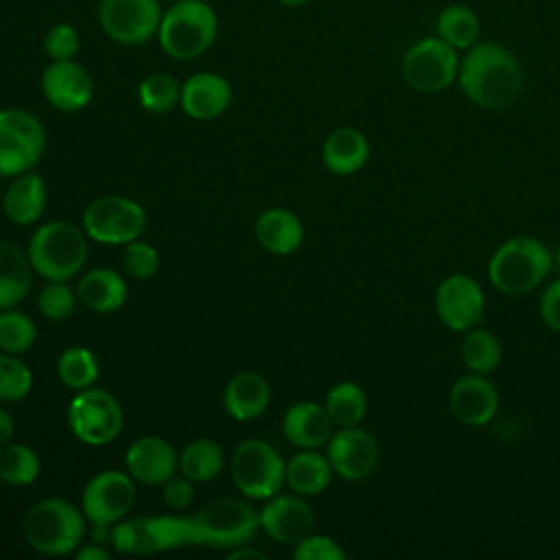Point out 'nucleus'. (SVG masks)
<instances>
[{
    "mask_svg": "<svg viewBox=\"0 0 560 560\" xmlns=\"http://www.w3.org/2000/svg\"><path fill=\"white\" fill-rule=\"evenodd\" d=\"M33 387V374L28 365L18 359V354L0 352V400L15 402L22 400Z\"/></svg>",
    "mask_w": 560,
    "mask_h": 560,
    "instance_id": "4c0bfd02",
    "label": "nucleus"
},
{
    "mask_svg": "<svg viewBox=\"0 0 560 560\" xmlns=\"http://www.w3.org/2000/svg\"><path fill=\"white\" fill-rule=\"evenodd\" d=\"M160 0H101L98 22L105 35L122 46H140L158 35Z\"/></svg>",
    "mask_w": 560,
    "mask_h": 560,
    "instance_id": "ddd939ff",
    "label": "nucleus"
},
{
    "mask_svg": "<svg viewBox=\"0 0 560 560\" xmlns=\"http://www.w3.org/2000/svg\"><path fill=\"white\" fill-rule=\"evenodd\" d=\"M462 359L470 372L490 374L501 363V343L490 330L472 326L462 339Z\"/></svg>",
    "mask_w": 560,
    "mask_h": 560,
    "instance_id": "72a5a7b5",
    "label": "nucleus"
},
{
    "mask_svg": "<svg viewBox=\"0 0 560 560\" xmlns=\"http://www.w3.org/2000/svg\"><path fill=\"white\" fill-rule=\"evenodd\" d=\"M35 322L15 308L0 311V350L9 354H24L35 343Z\"/></svg>",
    "mask_w": 560,
    "mask_h": 560,
    "instance_id": "e433bc0d",
    "label": "nucleus"
},
{
    "mask_svg": "<svg viewBox=\"0 0 560 560\" xmlns=\"http://www.w3.org/2000/svg\"><path fill=\"white\" fill-rule=\"evenodd\" d=\"M206 2H212V0H206Z\"/></svg>",
    "mask_w": 560,
    "mask_h": 560,
    "instance_id": "603ef678",
    "label": "nucleus"
},
{
    "mask_svg": "<svg viewBox=\"0 0 560 560\" xmlns=\"http://www.w3.org/2000/svg\"><path fill=\"white\" fill-rule=\"evenodd\" d=\"M538 311H540L542 322H545L551 330L560 332V278L553 280V282H549V284L545 287L542 298H540V302H538Z\"/></svg>",
    "mask_w": 560,
    "mask_h": 560,
    "instance_id": "c03bdc74",
    "label": "nucleus"
},
{
    "mask_svg": "<svg viewBox=\"0 0 560 560\" xmlns=\"http://www.w3.org/2000/svg\"><path fill=\"white\" fill-rule=\"evenodd\" d=\"M499 407V392L486 374L470 372L457 378L448 392V409L466 427L488 424Z\"/></svg>",
    "mask_w": 560,
    "mask_h": 560,
    "instance_id": "6ab92c4d",
    "label": "nucleus"
},
{
    "mask_svg": "<svg viewBox=\"0 0 560 560\" xmlns=\"http://www.w3.org/2000/svg\"><path fill=\"white\" fill-rule=\"evenodd\" d=\"M125 466L131 479L147 486H162L179 470V455L164 438L142 435L129 444Z\"/></svg>",
    "mask_w": 560,
    "mask_h": 560,
    "instance_id": "aec40b11",
    "label": "nucleus"
},
{
    "mask_svg": "<svg viewBox=\"0 0 560 560\" xmlns=\"http://www.w3.org/2000/svg\"><path fill=\"white\" fill-rule=\"evenodd\" d=\"M42 462L39 455L22 444L7 442L0 446V479L9 486H28L39 477Z\"/></svg>",
    "mask_w": 560,
    "mask_h": 560,
    "instance_id": "473e14b6",
    "label": "nucleus"
},
{
    "mask_svg": "<svg viewBox=\"0 0 560 560\" xmlns=\"http://www.w3.org/2000/svg\"><path fill=\"white\" fill-rule=\"evenodd\" d=\"M276 2L287 4V7H298V4H304V2H308V0H276Z\"/></svg>",
    "mask_w": 560,
    "mask_h": 560,
    "instance_id": "09e8293b",
    "label": "nucleus"
},
{
    "mask_svg": "<svg viewBox=\"0 0 560 560\" xmlns=\"http://www.w3.org/2000/svg\"><path fill=\"white\" fill-rule=\"evenodd\" d=\"M168 2H175V0H168Z\"/></svg>",
    "mask_w": 560,
    "mask_h": 560,
    "instance_id": "3c124183",
    "label": "nucleus"
},
{
    "mask_svg": "<svg viewBox=\"0 0 560 560\" xmlns=\"http://www.w3.org/2000/svg\"><path fill=\"white\" fill-rule=\"evenodd\" d=\"M74 556H77V560H109V551L103 549L98 542L79 545Z\"/></svg>",
    "mask_w": 560,
    "mask_h": 560,
    "instance_id": "a18cd8bd",
    "label": "nucleus"
},
{
    "mask_svg": "<svg viewBox=\"0 0 560 560\" xmlns=\"http://www.w3.org/2000/svg\"><path fill=\"white\" fill-rule=\"evenodd\" d=\"M370 158L368 138L354 127H339L335 129L322 147L324 166L335 175H352Z\"/></svg>",
    "mask_w": 560,
    "mask_h": 560,
    "instance_id": "a878e982",
    "label": "nucleus"
},
{
    "mask_svg": "<svg viewBox=\"0 0 560 560\" xmlns=\"http://www.w3.org/2000/svg\"><path fill=\"white\" fill-rule=\"evenodd\" d=\"M33 282L28 254L9 241H0V311L20 304Z\"/></svg>",
    "mask_w": 560,
    "mask_h": 560,
    "instance_id": "c85d7f7f",
    "label": "nucleus"
},
{
    "mask_svg": "<svg viewBox=\"0 0 560 560\" xmlns=\"http://www.w3.org/2000/svg\"><path fill=\"white\" fill-rule=\"evenodd\" d=\"M162 499L166 505H171L173 510H184L192 503L195 499V488L192 481L188 477H171L162 483Z\"/></svg>",
    "mask_w": 560,
    "mask_h": 560,
    "instance_id": "37998d69",
    "label": "nucleus"
},
{
    "mask_svg": "<svg viewBox=\"0 0 560 560\" xmlns=\"http://www.w3.org/2000/svg\"><path fill=\"white\" fill-rule=\"evenodd\" d=\"M182 85L166 72H151L138 85V101L151 114H166L179 105Z\"/></svg>",
    "mask_w": 560,
    "mask_h": 560,
    "instance_id": "c9c22d12",
    "label": "nucleus"
},
{
    "mask_svg": "<svg viewBox=\"0 0 560 560\" xmlns=\"http://www.w3.org/2000/svg\"><path fill=\"white\" fill-rule=\"evenodd\" d=\"M332 418L324 405L313 400L295 402L282 418L284 438L300 448H319L332 435Z\"/></svg>",
    "mask_w": 560,
    "mask_h": 560,
    "instance_id": "4be33fe9",
    "label": "nucleus"
},
{
    "mask_svg": "<svg viewBox=\"0 0 560 560\" xmlns=\"http://www.w3.org/2000/svg\"><path fill=\"white\" fill-rule=\"evenodd\" d=\"M324 407L337 427H357L368 413V396L357 383L341 381L328 389Z\"/></svg>",
    "mask_w": 560,
    "mask_h": 560,
    "instance_id": "2f4dec72",
    "label": "nucleus"
},
{
    "mask_svg": "<svg viewBox=\"0 0 560 560\" xmlns=\"http://www.w3.org/2000/svg\"><path fill=\"white\" fill-rule=\"evenodd\" d=\"M330 479L332 466L328 457L315 448H302L284 466V483L302 497H315L324 492Z\"/></svg>",
    "mask_w": 560,
    "mask_h": 560,
    "instance_id": "cd10ccee",
    "label": "nucleus"
},
{
    "mask_svg": "<svg viewBox=\"0 0 560 560\" xmlns=\"http://www.w3.org/2000/svg\"><path fill=\"white\" fill-rule=\"evenodd\" d=\"M79 48H81V37H79V31L72 24H66V22L55 24L44 35V52L52 61L74 59Z\"/></svg>",
    "mask_w": 560,
    "mask_h": 560,
    "instance_id": "a19ab883",
    "label": "nucleus"
},
{
    "mask_svg": "<svg viewBox=\"0 0 560 560\" xmlns=\"http://www.w3.org/2000/svg\"><path fill=\"white\" fill-rule=\"evenodd\" d=\"M219 18L206 0H175L160 20V48L179 61L203 55L217 39Z\"/></svg>",
    "mask_w": 560,
    "mask_h": 560,
    "instance_id": "7ed1b4c3",
    "label": "nucleus"
},
{
    "mask_svg": "<svg viewBox=\"0 0 560 560\" xmlns=\"http://www.w3.org/2000/svg\"><path fill=\"white\" fill-rule=\"evenodd\" d=\"M438 37L451 44L455 50H468L477 44L479 37V18L468 4H448L440 11L438 20Z\"/></svg>",
    "mask_w": 560,
    "mask_h": 560,
    "instance_id": "7c9ffc66",
    "label": "nucleus"
},
{
    "mask_svg": "<svg viewBox=\"0 0 560 560\" xmlns=\"http://www.w3.org/2000/svg\"><path fill=\"white\" fill-rule=\"evenodd\" d=\"M109 540L118 553H160L182 547H195L197 534L192 514H160L136 516L114 523Z\"/></svg>",
    "mask_w": 560,
    "mask_h": 560,
    "instance_id": "423d86ee",
    "label": "nucleus"
},
{
    "mask_svg": "<svg viewBox=\"0 0 560 560\" xmlns=\"http://www.w3.org/2000/svg\"><path fill=\"white\" fill-rule=\"evenodd\" d=\"M551 267L553 256L542 241L534 236H514L494 249L488 262V278L497 291L521 295L536 289Z\"/></svg>",
    "mask_w": 560,
    "mask_h": 560,
    "instance_id": "20e7f679",
    "label": "nucleus"
},
{
    "mask_svg": "<svg viewBox=\"0 0 560 560\" xmlns=\"http://www.w3.org/2000/svg\"><path fill=\"white\" fill-rule=\"evenodd\" d=\"M223 448L212 438H195L179 453V472L190 481H210L223 468Z\"/></svg>",
    "mask_w": 560,
    "mask_h": 560,
    "instance_id": "c756f323",
    "label": "nucleus"
},
{
    "mask_svg": "<svg viewBox=\"0 0 560 560\" xmlns=\"http://www.w3.org/2000/svg\"><path fill=\"white\" fill-rule=\"evenodd\" d=\"M42 92L55 109L79 112L92 101L94 81L74 59L52 61L42 74Z\"/></svg>",
    "mask_w": 560,
    "mask_h": 560,
    "instance_id": "a211bd4d",
    "label": "nucleus"
},
{
    "mask_svg": "<svg viewBox=\"0 0 560 560\" xmlns=\"http://www.w3.org/2000/svg\"><path fill=\"white\" fill-rule=\"evenodd\" d=\"M326 457L337 472L346 481L368 479L378 464V444L376 440L357 427H341L326 442Z\"/></svg>",
    "mask_w": 560,
    "mask_h": 560,
    "instance_id": "dca6fc26",
    "label": "nucleus"
},
{
    "mask_svg": "<svg viewBox=\"0 0 560 560\" xmlns=\"http://www.w3.org/2000/svg\"><path fill=\"white\" fill-rule=\"evenodd\" d=\"M295 560H343L346 551L337 540L324 534H308L293 549Z\"/></svg>",
    "mask_w": 560,
    "mask_h": 560,
    "instance_id": "79ce46f5",
    "label": "nucleus"
},
{
    "mask_svg": "<svg viewBox=\"0 0 560 560\" xmlns=\"http://www.w3.org/2000/svg\"><path fill=\"white\" fill-rule=\"evenodd\" d=\"M486 308V298L477 280L466 273L446 276L435 291V311L440 322L455 330L466 332L472 328Z\"/></svg>",
    "mask_w": 560,
    "mask_h": 560,
    "instance_id": "2eb2a0df",
    "label": "nucleus"
},
{
    "mask_svg": "<svg viewBox=\"0 0 560 560\" xmlns=\"http://www.w3.org/2000/svg\"><path fill=\"white\" fill-rule=\"evenodd\" d=\"M147 225L142 206L122 195H103L83 210V230L103 245H127L136 241Z\"/></svg>",
    "mask_w": 560,
    "mask_h": 560,
    "instance_id": "9d476101",
    "label": "nucleus"
},
{
    "mask_svg": "<svg viewBox=\"0 0 560 560\" xmlns=\"http://www.w3.org/2000/svg\"><path fill=\"white\" fill-rule=\"evenodd\" d=\"M136 501V486L129 472L101 470L83 488L81 510L92 525L122 521Z\"/></svg>",
    "mask_w": 560,
    "mask_h": 560,
    "instance_id": "4468645a",
    "label": "nucleus"
},
{
    "mask_svg": "<svg viewBox=\"0 0 560 560\" xmlns=\"http://www.w3.org/2000/svg\"><path fill=\"white\" fill-rule=\"evenodd\" d=\"M459 72V59L451 44L442 37H424L413 42L402 57V79L422 94L448 88Z\"/></svg>",
    "mask_w": 560,
    "mask_h": 560,
    "instance_id": "f8f14e48",
    "label": "nucleus"
},
{
    "mask_svg": "<svg viewBox=\"0 0 560 560\" xmlns=\"http://www.w3.org/2000/svg\"><path fill=\"white\" fill-rule=\"evenodd\" d=\"M122 265L125 271L136 278V280H149L151 276H155L158 267H160V256L155 252L153 245L144 243V241H131L125 245L122 252Z\"/></svg>",
    "mask_w": 560,
    "mask_h": 560,
    "instance_id": "ea45409f",
    "label": "nucleus"
},
{
    "mask_svg": "<svg viewBox=\"0 0 560 560\" xmlns=\"http://www.w3.org/2000/svg\"><path fill=\"white\" fill-rule=\"evenodd\" d=\"M553 262L560 267V247L556 249V254H553Z\"/></svg>",
    "mask_w": 560,
    "mask_h": 560,
    "instance_id": "8fccbe9b",
    "label": "nucleus"
},
{
    "mask_svg": "<svg viewBox=\"0 0 560 560\" xmlns=\"http://www.w3.org/2000/svg\"><path fill=\"white\" fill-rule=\"evenodd\" d=\"M254 234L262 249L278 256H287L302 245L304 225L291 210L269 208L256 219Z\"/></svg>",
    "mask_w": 560,
    "mask_h": 560,
    "instance_id": "393cba45",
    "label": "nucleus"
},
{
    "mask_svg": "<svg viewBox=\"0 0 560 560\" xmlns=\"http://www.w3.org/2000/svg\"><path fill=\"white\" fill-rule=\"evenodd\" d=\"M22 534L44 556H68L83 542L85 514L66 499L48 497L26 510Z\"/></svg>",
    "mask_w": 560,
    "mask_h": 560,
    "instance_id": "f03ea898",
    "label": "nucleus"
},
{
    "mask_svg": "<svg viewBox=\"0 0 560 560\" xmlns=\"http://www.w3.org/2000/svg\"><path fill=\"white\" fill-rule=\"evenodd\" d=\"M225 558H228V560H245V558H249V560H265L267 556H265L262 551H258V549H252V547H247V545H241V547L230 549Z\"/></svg>",
    "mask_w": 560,
    "mask_h": 560,
    "instance_id": "49530a36",
    "label": "nucleus"
},
{
    "mask_svg": "<svg viewBox=\"0 0 560 560\" xmlns=\"http://www.w3.org/2000/svg\"><path fill=\"white\" fill-rule=\"evenodd\" d=\"M457 79L466 98L483 109L510 107L525 83L518 59L494 42L472 44L459 63Z\"/></svg>",
    "mask_w": 560,
    "mask_h": 560,
    "instance_id": "f257e3e1",
    "label": "nucleus"
},
{
    "mask_svg": "<svg viewBox=\"0 0 560 560\" xmlns=\"http://www.w3.org/2000/svg\"><path fill=\"white\" fill-rule=\"evenodd\" d=\"M13 429H15V427H13L11 413H9L4 407H0V446L7 444V442H11Z\"/></svg>",
    "mask_w": 560,
    "mask_h": 560,
    "instance_id": "de8ad7c7",
    "label": "nucleus"
},
{
    "mask_svg": "<svg viewBox=\"0 0 560 560\" xmlns=\"http://www.w3.org/2000/svg\"><path fill=\"white\" fill-rule=\"evenodd\" d=\"M265 534L280 545H295L311 534L315 516L302 494H273L258 512Z\"/></svg>",
    "mask_w": 560,
    "mask_h": 560,
    "instance_id": "f3484780",
    "label": "nucleus"
},
{
    "mask_svg": "<svg viewBox=\"0 0 560 560\" xmlns=\"http://www.w3.org/2000/svg\"><path fill=\"white\" fill-rule=\"evenodd\" d=\"M46 147V131L26 109H0V177L31 171Z\"/></svg>",
    "mask_w": 560,
    "mask_h": 560,
    "instance_id": "1a4fd4ad",
    "label": "nucleus"
},
{
    "mask_svg": "<svg viewBox=\"0 0 560 560\" xmlns=\"http://www.w3.org/2000/svg\"><path fill=\"white\" fill-rule=\"evenodd\" d=\"M26 254L42 278L70 280L88 258V241L74 223L48 221L33 232Z\"/></svg>",
    "mask_w": 560,
    "mask_h": 560,
    "instance_id": "39448f33",
    "label": "nucleus"
},
{
    "mask_svg": "<svg viewBox=\"0 0 560 560\" xmlns=\"http://www.w3.org/2000/svg\"><path fill=\"white\" fill-rule=\"evenodd\" d=\"M79 302L94 313L118 311L127 300V282L107 267H96L81 276L77 284Z\"/></svg>",
    "mask_w": 560,
    "mask_h": 560,
    "instance_id": "bb28decb",
    "label": "nucleus"
},
{
    "mask_svg": "<svg viewBox=\"0 0 560 560\" xmlns=\"http://www.w3.org/2000/svg\"><path fill=\"white\" fill-rule=\"evenodd\" d=\"M68 424L74 438L90 446L114 442L122 429L120 402L105 389H79L68 405Z\"/></svg>",
    "mask_w": 560,
    "mask_h": 560,
    "instance_id": "9b49d317",
    "label": "nucleus"
},
{
    "mask_svg": "<svg viewBox=\"0 0 560 560\" xmlns=\"http://www.w3.org/2000/svg\"><path fill=\"white\" fill-rule=\"evenodd\" d=\"M197 545L230 551L247 545L260 527L258 512L238 497H221L192 512Z\"/></svg>",
    "mask_w": 560,
    "mask_h": 560,
    "instance_id": "0eeeda50",
    "label": "nucleus"
},
{
    "mask_svg": "<svg viewBox=\"0 0 560 560\" xmlns=\"http://www.w3.org/2000/svg\"><path fill=\"white\" fill-rule=\"evenodd\" d=\"M44 208H46L44 179L33 171L15 175L2 197V210L7 219L13 221L15 225H31L39 221Z\"/></svg>",
    "mask_w": 560,
    "mask_h": 560,
    "instance_id": "b1692460",
    "label": "nucleus"
},
{
    "mask_svg": "<svg viewBox=\"0 0 560 560\" xmlns=\"http://www.w3.org/2000/svg\"><path fill=\"white\" fill-rule=\"evenodd\" d=\"M77 306V293L66 284V280H48L37 295V308L48 319H66Z\"/></svg>",
    "mask_w": 560,
    "mask_h": 560,
    "instance_id": "58836bf2",
    "label": "nucleus"
},
{
    "mask_svg": "<svg viewBox=\"0 0 560 560\" xmlns=\"http://www.w3.org/2000/svg\"><path fill=\"white\" fill-rule=\"evenodd\" d=\"M232 103V85L217 72L190 74L179 94V107L195 120H212Z\"/></svg>",
    "mask_w": 560,
    "mask_h": 560,
    "instance_id": "412c9836",
    "label": "nucleus"
},
{
    "mask_svg": "<svg viewBox=\"0 0 560 560\" xmlns=\"http://www.w3.org/2000/svg\"><path fill=\"white\" fill-rule=\"evenodd\" d=\"M57 374L70 389H88L98 378V361L85 346H70L57 359Z\"/></svg>",
    "mask_w": 560,
    "mask_h": 560,
    "instance_id": "f704fd0d",
    "label": "nucleus"
},
{
    "mask_svg": "<svg viewBox=\"0 0 560 560\" xmlns=\"http://www.w3.org/2000/svg\"><path fill=\"white\" fill-rule=\"evenodd\" d=\"M271 400L269 383L256 372L234 374L223 389V405L230 418L238 422H249L265 413Z\"/></svg>",
    "mask_w": 560,
    "mask_h": 560,
    "instance_id": "5701e85b",
    "label": "nucleus"
},
{
    "mask_svg": "<svg viewBox=\"0 0 560 560\" xmlns=\"http://www.w3.org/2000/svg\"><path fill=\"white\" fill-rule=\"evenodd\" d=\"M287 462L278 451L258 438L243 440L230 459L234 486L247 499H269L284 486Z\"/></svg>",
    "mask_w": 560,
    "mask_h": 560,
    "instance_id": "6e6552de",
    "label": "nucleus"
}]
</instances>
